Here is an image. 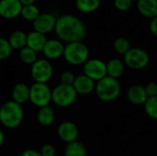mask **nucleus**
<instances>
[{"mask_svg": "<svg viewBox=\"0 0 157 156\" xmlns=\"http://www.w3.org/2000/svg\"><path fill=\"white\" fill-rule=\"evenodd\" d=\"M54 31L61 40L67 43L82 41L86 34L84 23L73 15H63L58 17Z\"/></svg>", "mask_w": 157, "mask_h": 156, "instance_id": "1", "label": "nucleus"}, {"mask_svg": "<svg viewBox=\"0 0 157 156\" xmlns=\"http://www.w3.org/2000/svg\"><path fill=\"white\" fill-rule=\"evenodd\" d=\"M24 118V111L21 105L13 100L2 104L0 107V122L6 128L15 129L18 127Z\"/></svg>", "mask_w": 157, "mask_h": 156, "instance_id": "2", "label": "nucleus"}, {"mask_svg": "<svg viewBox=\"0 0 157 156\" xmlns=\"http://www.w3.org/2000/svg\"><path fill=\"white\" fill-rule=\"evenodd\" d=\"M121 86L118 79L105 76L96 84L95 92L97 97L105 102H110L117 99L121 94Z\"/></svg>", "mask_w": 157, "mask_h": 156, "instance_id": "3", "label": "nucleus"}, {"mask_svg": "<svg viewBox=\"0 0 157 156\" xmlns=\"http://www.w3.org/2000/svg\"><path fill=\"white\" fill-rule=\"evenodd\" d=\"M63 58L67 63L73 65H81L88 60L89 50L82 41L67 43L64 46Z\"/></svg>", "mask_w": 157, "mask_h": 156, "instance_id": "4", "label": "nucleus"}, {"mask_svg": "<svg viewBox=\"0 0 157 156\" xmlns=\"http://www.w3.org/2000/svg\"><path fill=\"white\" fill-rule=\"evenodd\" d=\"M77 97V93L73 86L58 85L52 90V101L61 108L73 105Z\"/></svg>", "mask_w": 157, "mask_h": 156, "instance_id": "5", "label": "nucleus"}, {"mask_svg": "<svg viewBox=\"0 0 157 156\" xmlns=\"http://www.w3.org/2000/svg\"><path fill=\"white\" fill-rule=\"evenodd\" d=\"M29 101L38 108L49 106L52 101V90L47 84L34 83L29 87Z\"/></svg>", "mask_w": 157, "mask_h": 156, "instance_id": "6", "label": "nucleus"}, {"mask_svg": "<svg viewBox=\"0 0 157 156\" xmlns=\"http://www.w3.org/2000/svg\"><path fill=\"white\" fill-rule=\"evenodd\" d=\"M123 62L130 69L141 70L148 65L150 56L147 51L141 48H131L124 54Z\"/></svg>", "mask_w": 157, "mask_h": 156, "instance_id": "7", "label": "nucleus"}, {"mask_svg": "<svg viewBox=\"0 0 157 156\" xmlns=\"http://www.w3.org/2000/svg\"><path fill=\"white\" fill-rule=\"evenodd\" d=\"M30 74L35 83L47 84L52 76L53 68L49 60L38 59L31 65Z\"/></svg>", "mask_w": 157, "mask_h": 156, "instance_id": "8", "label": "nucleus"}, {"mask_svg": "<svg viewBox=\"0 0 157 156\" xmlns=\"http://www.w3.org/2000/svg\"><path fill=\"white\" fill-rule=\"evenodd\" d=\"M84 74L94 80L95 82H98L105 76H107V63L100 59H88L83 67Z\"/></svg>", "mask_w": 157, "mask_h": 156, "instance_id": "9", "label": "nucleus"}, {"mask_svg": "<svg viewBox=\"0 0 157 156\" xmlns=\"http://www.w3.org/2000/svg\"><path fill=\"white\" fill-rule=\"evenodd\" d=\"M57 18L53 14L43 13L33 21V29L35 31H38L41 34H47L54 30Z\"/></svg>", "mask_w": 157, "mask_h": 156, "instance_id": "10", "label": "nucleus"}, {"mask_svg": "<svg viewBox=\"0 0 157 156\" xmlns=\"http://www.w3.org/2000/svg\"><path fill=\"white\" fill-rule=\"evenodd\" d=\"M23 5L19 0H0V17L12 19L21 14Z\"/></svg>", "mask_w": 157, "mask_h": 156, "instance_id": "11", "label": "nucleus"}, {"mask_svg": "<svg viewBox=\"0 0 157 156\" xmlns=\"http://www.w3.org/2000/svg\"><path fill=\"white\" fill-rule=\"evenodd\" d=\"M58 137L64 143H70L77 140L79 131L77 126L72 121H63L57 128Z\"/></svg>", "mask_w": 157, "mask_h": 156, "instance_id": "12", "label": "nucleus"}, {"mask_svg": "<svg viewBox=\"0 0 157 156\" xmlns=\"http://www.w3.org/2000/svg\"><path fill=\"white\" fill-rule=\"evenodd\" d=\"M64 45L59 40H47L42 52L47 59L55 60L63 55Z\"/></svg>", "mask_w": 157, "mask_h": 156, "instance_id": "13", "label": "nucleus"}, {"mask_svg": "<svg viewBox=\"0 0 157 156\" xmlns=\"http://www.w3.org/2000/svg\"><path fill=\"white\" fill-rule=\"evenodd\" d=\"M73 87L75 88L77 94L88 95L95 91L96 82L89 78L88 76H86V74H79L75 76Z\"/></svg>", "mask_w": 157, "mask_h": 156, "instance_id": "14", "label": "nucleus"}, {"mask_svg": "<svg viewBox=\"0 0 157 156\" xmlns=\"http://www.w3.org/2000/svg\"><path fill=\"white\" fill-rule=\"evenodd\" d=\"M127 98L132 104L140 106V105H144V103L148 99V96L146 94L144 86L140 85H135L128 89Z\"/></svg>", "mask_w": 157, "mask_h": 156, "instance_id": "15", "label": "nucleus"}, {"mask_svg": "<svg viewBox=\"0 0 157 156\" xmlns=\"http://www.w3.org/2000/svg\"><path fill=\"white\" fill-rule=\"evenodd\" d=\"M46 41V36L38 31L33 30L27 34V47L30 48L36 52L42 51Z\"/></svg>", "mask_w": 157, "mask_h": 156, "instance_id": "16", "label": "nucleus"}, {"mask_svg": "<svg viewBox=\"0 0 157 156\" xmlns=\"http://www.w3.org/2000/svg\"><path fill=\"white\" fill-rule=\"evenodd\" d=\"M11 97L13 101L22 105L29 100V87L24 83L16 84L12 88Z\"/></svg>", "mask_w": 157, "mask_h": 156, "instance_id": "17", "label": "nucleus"}, {"mask_svg": "<svg viewBox=\"0 0 157 156\" xmlns=\"http://www.w3.org/2000/svg\"><path fill=\"white\" fill-rule=\"evenodd\" d=\"M125 69V63L123 61H121L119 58H113L110 59L107 63V74L113 78H120Z\"/></svg>", "mask_w": 157, "mask_h": 156, "instance_id": "18", "label": "nucleus"}, {"mask_svg": "<svg viewBox=\"0 0 157 156\" xmlns=\"http://www.w3.org/2000/svg\"><path fill=\"white\" fill-rule=\"evenodd\" d=\"M137 8L144 17H157V0H138Z\"/></svg>", "mask_w": 157, "mask_h": 156, "instance_id": "19", "label": "nucleus"}, {"mask_svg": "<svg viewBox=\"0 0 157 156\" xmlns=\"http://www.w3.org/2000/svg\"><path fill=\"white\" fill-rule=\"evenodd\" d=\"M38 122L44 127L51 126L55 120V112L51 106L40 108L37 113Z\"/></svg>", "mask_w": 157, "mask_h": 156, "instance_id": "20", "label": "nucleus"}, {"mask_svg": "<svg viewBox=\"0 0 157 156\" xmlns=\"http://www.w3.org/2000/svg\"><path fill=\"white\" fill-rule=\"evenodd\" d=\"M8 41L14 50H21L27 46V34L22 30H15L9 36Z\"/></svg>", "mask_w": 157, "mask_h": 156, "instance_id": "21", "label": "nucleus"}, {"mask_svg": "<svg viewBox=\"0 0 157 156\" xmlns=\"http://www.w3.org/2000/svg\"><path fill=\"white\" fill-rule=\"evenodd\" d=\"M64 156H86V149L82 143L75 141L66 144Z\"/></svg>", "mask_w": 157, "mask_h": 156, "instance_id": "22", "label": "nucleus"}, {"mask_svg": "<svg viewBox=\"0 0 157 156\" xmlns=\"http://www.w3.org/2000/svg\"><path fill=\"white\" fill-rule=\"evenodd\" d=\"M75 5L79 11L84 13H91L98 8L100 0H76Z\"/></svg>", "mask_w": 157, "mask_h": 156, "instance_id": "23", "label": "nucleus"}, {"mask_svg": "<svg viewBox=\"0 0 157 156\" xmlns=\"http://www.w3.org/2000/svg\"><path fill=\"white\" fill-rule=\"evenodd\" d=\"M20 15L25 20L33 22L40 16V10H39L38 6L34 4L23 6Z\"/></svg>", "mask_w": 157, "mask_h": 156, "instance_id": "24", "label": "nucleus"}, {"mask_svg": "<svg viewBox=\"0 0 157 156\" xmlns=\"http://www.w3.org/2000/svg\"><path fill=\"white\" fill-rule=\"evenodd\" d=\"M19 58L24 63L31 65L38 60L37 52L27 46L19 51Z\"/></svg>", "mask_w": 157, "mask_h": 156, "instance_id": "25", "label": "nucleus"}, {"mask_svg": "<svg viewBox=\"0 0 157 156\" xmlns=\"http://www.w3.org/2000/svg\"><path fill=\"white\" fill-rule=\"evenodd\" d=\"M144 106L146 114L150 118L157 120V97H148Z\"/></svg>", "mask_w": 157, "mask_h": 156, "instance_id": "26", "label": "nucleus"}, {"mask_svg": "<svg viewBox=\"0 0 157 156\" xmlns=\"http://www.w3.org/2000/svg\"><path fill=\"white\" fill-rule=\"evenodd\" d=\"M113 47L114 50L119 53V54H125L130 49H131V44L130 41L122 37L117 38L114 42H113Z\"/></svg>", "mask_w": 157, "mask_h": 156, "instance_id": "27", "label": "nucleus"}, {"mask_svg": "<svg viewBox=\"0 0 157 156\" xmlns=\"http://www.w3.org/2000/svg\"><path fill=\"white\" fill-rule=\"evenodd\" d=\"M12 50L8 40L0 37V61L7 59L10 56Z\"/></svg>", "mask_w": 157, "mask_h": 156, "instance_id": "28", "label": "nucleus"}, {"mask_svg": "<svg viewBox=\"0 0 157 156\" xmlns=\"http://www.w3.org/2000/svg\"><path fill=\"white\" fill-rule=\"evenodd\" d=\"M75 79V76L74 73L71 71H64L60 75V82L62 85L73 86Z\"/></svg>", "mask_w": 157, "mask_h": 156, "instance_id": "29", "label": "nucleus"}, {"mask_svg": "<svg viewBox=\"0 0 157 156\" xmlns=\"http://www.w3.org/2000/svg\"><path fill=\"white\" fill-rule=\"evenodd\" d=\"M114 6L121 11H127L132 6V0H114Z\"/></svg>", "mask_w": 157, "mask_h": 156, "instance_id": "30", "label": "nucleus"}, {"mask_svg": "<svg viewBox=\"0 0 157 156\" xmlns=\"http://www.w3.org/2000/svg\"><path fill=\"white\" fill-rule=\"evenodd\" d=\"M40 153L41 156H55L56 151H55V148L52 144L46 143V144L41 146Z\"/></svg>", "mask_w": 157, "mask_h": 156, "instance_id": "31", "label": "nucleus"}, {"mask_svg": "<svg viewBox=\"0 0 157 156\" xmlns=\"http://www.w3.org/2000/svg\"><path fill=\"white\" fill-rule=\"evenodd\" d=\"M145 91L148 96V97H157V84L155 82H151L147 84L145 86Z\"/></svg>", "mask_w": 157, "mask_h": 156, "instance_id": "32", "label": "nucleus"}, {"mask_svg": "<svg viewBox=\"0 0 157 156\" xmlns=\"http://www.w3.org/2000/svg\"><path fill=\"white\" fill-rule=\"evenodd\" d=\"M150 31L157 37V17H155L150 21Z\"/></svg>", "mask_w": 157, "mask_h": 156, "instance_id": "33", "label": "nucleus"}, {"mask_svg": "<svg viewBox=\"0 0 157 156\" xmlns=\"http://www.w3.org/2000/svg\"><path fill=\"white\" fill-rule=\"evenodd\" d=\"M21 156H41V154L40 151H36L34 149H27L21 154Z\"/></svg>", "mask_w": 157, "mask_h": 156, "instance_id": "34", "label": "nucleus"}, {"mask_svg": "<svg viewBox=\"0 0 157 156\" xmlns=\"http://www.w3.org/2000/svg\"><path fill=\"white\" fill-rule=\"evenodd\" d=\"M20 1V3L23 5V6H28V5H32V4H34V2L36 1V0H19Z\"/></svg>", "mask_w": 157, "mask_h": 156, "instance_id": "35", "label": "nucleus"}, {"mask_svg": "<svg viewBox=\"0 0 157 156\" xmlns=\"http://www.w3.org/2000/svg\"><path fill=\"white\" fill-rule=\"evenodd\" d=\"M4 141H5V134H4V131L0 129V147L3 145Z\"/></svg>", "mask_w": 157, "mask_h": 156, "instance_id": "36", "label": "nucleus"}]
</instances>
